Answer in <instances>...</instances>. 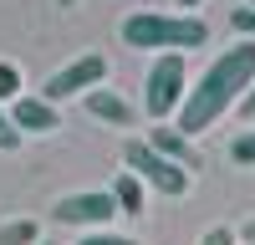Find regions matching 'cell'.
<instances>
[{"label":"cell","mask_w":255,"mask_h":245,"mask_svg":"<svg viewBox=\"0 0 255 245\" xmlns=\"http://www.w3.org/2000/svg\"><path fill=\"white\" fill-rule=\"evenodd\" d=\"M250 82H255V41H235V46H225L194 82H189V97H184V108H179V118H174V128H179L184 138L209 133V128H215V122L250 92Z\"/></svg>","instance_id":"1"},{"label":"cell","mask_w":255,"mask_h":245,"mask_svg":"<svg viewBox=\"0 0 255 245\" xmlns=\"http://www.w3.org/2000/svg\"><path fill=\"white\" fill-rule=\"evenodd\" d=\"M123 46L133 51H199L209 46V20L204 15H189V10H133L123 20Z\"/></svg>","instance_id":"2"},{"label":"cell","mask_w":255,"mask_h":245,"mask_svg":"<svg viewBox=\"0 0 255 245\" xmlns=\"http://www.w3.org/2000/svg\"><path fill=\"white\" fill-rule=\"evenodd\" d=\"M189 97V61L184 51H158L143 72V108L153 122H174Z\"/></svg>","instance_id":"3"},{"label":"cell","mask_w":255,"mask_h":245,"mask_svg":"<svg viewBox=\"0 0 255 245\" xmlns=\"http://www.w3.org/2000/svg\"><path fill=\"white\" fill-rule=\"evenodd\" d=\"M123 169L128 174H138L153 194H163V199H184L189 194V184H194V174L189 169H179L174 158H163L148 138H133V143H123Z\"/></svg>","instance_id":"4"},{"label":"cell","mask_w":255,"mask_h":245,"mask_svg":"<svg viewBox=\"0 0 255 245\" xmlns=\"http://www.w3.org/2000/svg\"><path fill=\"white\" fill-rule=\"evenodd\" d=\"M113 215H118V199L113 189H77V194H61L51 204V225H67V230H113Z\"/></svg>","instance_id":"5"},{"label":"cell","mask_w":255,"mask_h":245,"mask_svg":"<svg viewBox=\"0 0 255 245\" xmlns=\"http://www.w3.org/2000/svg\"><path fill=\"white\" fill-rule=\"evenodd\" d=\"M102 82H108V56L87 51V56L67 61L61 72H51V77H46V87H41V97H46V102H72L77 92L87 97L92 87H102Z\"/></svg>","instance_id":"6"},{"label":"cell","mask_w":255,"mask_h":245,"mask_svg":"<svg viewBox=\"0 0 255 245\" xmlns=\"http://www.w3.org/2000/svg\"><path fill=\"white\" fill-rule=\"evenodd\" d=\"M10 122H15L26 138H46V133L61 128V113H56V102H46L41 92H20V97L10 102Z\"/></svg>","instance_id":"7"},{"label":"cell","mask_w":255,"mask_h":245,"mask_svg":"<svg viewBox=\"0 0 255 245\" xmlns=\"http://www.w3.org/2000/svg\"><path fill=\"white\" fill-rule=\"evenodd\" d=\"M148 143L163 153V158H174L179 169H189V174H199L204 169V153L194 148V138H184L174 122H153V133H148Z\"/></svg>","instance_id":"8"},{"label":"cell","mask_w":255,"mask_h":245,"mask_svg":"<svg viewBox=\"0 0 255 245\" xmlns=\"http://www.w3.org/2000/svg\"><path fill=\"white\" fill-rule=\"evenodd\" d=\"M87 113L97 122H108V128H133V108H128L113 87H92L87 92Z\"/></svg>","instance_id":"9"},{"label":"cell","mask_w":255,"mask_h":245,"mask_svg":"<svg viewBox=\"0 0 255 245\" xmlns=\"http://www.w3.org/2000/svg\"><path fill=\"white\" fill-rule=\"evenodd\" d=\"M113 199H118V215H143V204H148V184L138 174H118L113 179Z\"/></svg>","instance_id":"10"},{"label":"cell","mask_w":255,"mask_h":245,"mask_svg":"<svg viewBox=\"0 0 255 245\" xmlns=\"http://www.w3.org/2000/svg\"><path fill=\"white\" fill-rule=\"evenodd\" d=\"M0 245H41V225L36 220H5L0 225Z\"/></svg>","instance_id":"11"},{"label":"cell","mask_w":255,"mask_h":245,"mask_svg":"<svg viewBox=\"0 0 255 245\" xmlns=\"http://www.w3.org/2000/svg\"><path fill=\"white\" fill-rule=\"evenodd\" d=\"M230 163H235V169H255V128L235 133V143H230Z\"/></svg>","instance_id":"12"},{"label":"cell","mask_w":255,"mask_h":245,"mask_svg":"<svg viewBox=\"0 0 255 245\" xmlns=\"http://www.w3.org/2000/svg\"><path fill=\"white\" fill-rule=\"evenodd\" d=\"M20 87H26V82H20V67L15 61H0V102H15Z\"/></svg>","instance_id":"13"},{"label":"cell","mask_w":255,"mask_h":245,"mask_svg":"<svg viewBox=\"0 0 255 245\" xmlns=\"http://www.w3.org/2000/svg\"><path fill=\"white\" fill-rule=\"evenodd\" d=\"M230 26H235V41H255V5H235Z\"/></svg>","instance_id":"14"},{"label":"cell","mask_w":255,"mask_h":245,"mask_svg":"<svg viewBox=\"0 0 255 245\" xmlns=\"http://www.w3.org/2000/svg\"><path fill=\"white\" fill-rule=\"evenodd\" d=\"M20 138H26V133H20L15 122H10V113H5V102H0V148H5V153H15V148H20Z\"/></svg>","instance_id":"15"},{"label":"cell","mask_w":255,"mask_h":245,"mask_svg":"<svg viewBox=\"0 0 255 245\" xmlns=\"http://www.w3.org/2000/svg\"><path fill=\"white\" fill-rule=\"evenodd\" d=\"M77 245H143V240H133V235H113V230H87Z\"/></svg>","instance_id":"16"},{"label":"cell","mask_w":255,"mask_h":245,"mask_svg":"<svg viewBox=\"0 0 255 245\" xmlns=\"http://www.w3.org/2000/svg\"><path fill=\"white\" fill-rule=\"evenodd\" d=\"M199 245H240V235L230 230V225H209V230L199 235Z\"/></svg>","instance_id":"17"},{"label":"cell","mask_w":255,"mask_h":245,"mask_svg":"<svg viewBox=\"0 0 255 245\" xmlns=\"http://www.w3.org/2000/svg\"><path fill=\"white\" fill-rule=\"evenodd\" d=\"M240 118H255V82H250V92L240 97Z\"/></svg>","instance_id":"18"},{"label":"cell","mask_w":255,"mask_h":245,"mask_svg":"<svg viewBox=\"0 0 255 245\" xmlns=\"http://www.w3.org/2000/svg\"><path fill=\"white\" fill-rule=\"evenodd\" d=\"M240 245H255V215H250V220L240 225Z\"/></svg>","instance_id":"19"},{"label":"cell","mask_w":255,"mask_h":245,"mask_svg":"<svg viewBox=\"0 0 255 245\" xmlns=\"http://www.w3.org/2000/svg\"><path fill=\"white\" fill-rule=\"evenodd\" d=\"M174 5H184V10H189V15H194V10H199V5H204V0H174Z\"/></svg>","instance_id":"20"},{"label":"cell","mask_w":255,"mask_h":245,"mask_svg":"<svg viewBox=\"0 0 255 245\" xmlns=\"http://www.w3.org/2000/svg\"><path fill=\"white\" fill-rule=\"evenodd\" d=\"M56 5H67V10H72V5H77V0H56Z\"/></svg>","instance_id":"21"},{"label":"cell","mask_w":255,"mask_h":245,"mask_svg":"<svg viewBox=\"0 0 255 245\" xmlns=\"http://www.w3.org/2000/svg\"><path fill=\"white\" fill-rule=\"evenodd\" d=\"M41 245H56V240H41Z\"/></svg>","instance_id":"22"},{"label":"cell","mask_w":255,"mask_h":245,"mask_svg":"<svg viewBox=\"0 0 255 245\" xmlns=\"http://www.w3.org/2000/svg\"><path fill=\"white\" fill-rule=\"evenodd\" d=\"M250 5H255V0H250Z\"/></svg>","instance_id":"23"}]
</instances>
